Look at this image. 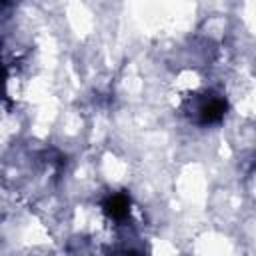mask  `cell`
<instances>
[{
    "mask_svg": "<svg viewBox=\"0 0 256 256\" xmlns=\"http://www.w3.org/2000/svg\"><path fill=\"white\" fill-rule=\"evenodd\" d=\"M4 2H6V0H0V6H2V4H4Z\"/></svg>",
    "mask_w": 256,
    "mask_h": 256,
    "instance_id": "obj_4",
    "label": "cell"
},
{
    "mask_svg": "<svg viewBox=\"0 0 256 256\" xmlns=\"http://www.w3.org/2000/svg\"><path fill=\"white\" fill-rule=\"evenodd\" d=\"M102 214L108 222L124 226L132 218V200L126 192H112L102 200Z\"/></svg>",
    "mask_w": 256,
    "mask_h": 256,
    "instance_id": "obj_2",
    "label": "cell"
},
{
    "mask_svg": "<svg viewBox=\"0 0 256 256\" xmlns=\"http://www.w3.org/2000/svg\"><path fill=\"white\" fill-rule=\"evenodd\" d=\"M228 112V102L224 96L214 92H204L198 96H192L186 104V114L190 120H194L200 126H212L222 122V118Z\"/></svg>",
    "mask_w": 256,
    "mask_h": 256,
    "instance_id": "obj_1",
    "label": "cell"
},
{
    "mask_svg": "<svg viewBox=\"0 0 256 256\" xmlns=\"http://www.w3.org/2000/svg\"><path fill=\"white\" fill-rule=\"evenodd\" d=\"M6 84H8V70L0 62V96H6Z\"/></svg>",
    "mask_w": 256,
    "mask_h": 256,
    "instance_id": "obj_3",
    "label": "cell"
}]
</instances>
